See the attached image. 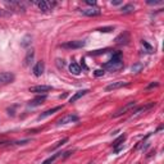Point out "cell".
Returning a JSON list of instances; mask_svg holds the SVG:
<instances>
[{
  "mask_svg": "<svg viewBox=\"0 0 164 164\" xmlns=\"http://www.w3.org/2000/svg\"><path fill=\"white\" fill-rule=\"evenodd\" d=\"M69 72L74 76H78L81 73V67L77 64V63H71L69 64Z\"/></svg>",
  "mask_w": 164,
  "mask_h": 164,
  "instance_id": "2e32d148",
  "label": "cell"
},
{
  "mask_svg": "<svg viewBox=\"0 0 164 164\" xmlns=\"http://www.w3.org/2000/svg\"><path fill=\"white\" fill-rule=\"evenodd\" d=\"M9 13L8 12H5V10H3V9H0V17H4V15H8Z\"/></svg>",
  "mask_w": 164,
  "mask_h": 164,
  "instance_id": "f546056e",
  "label": "cell"
},
{
  "mask_svg": "<svg viewBox=\"0 0 164 164\" xmlns=\"http://www.w3.org/2000/svg\"><path fill=\"white\" fill-rule=\"evenodd\" d=\"M114 30V27H103V28H99V30H97V31H99V32H105V34H107V32H112Z\"/></svg>",
  "mask_w": 164,
  "mask_h": 164,
  "instance_id": "484cf974",
  "label": "cell"
},
{
  "mask_svg": "<svg viewBox=\"0 0 164 164\" xmlns=\"http://www.w3.org/2000/svg\"><path fill=\"white\" fill-rule=\"evenodd\" d=\"M129 40H131L129 39V34L127 31H123L122 34H119L116 37V40H114V41H116V44H118V45H127L129 42Z\"/></svg>",
  "mask_w": 164,
  "mask_h": 164,
  "instance_id": "52a82bcc",
  "label": "cell"
},
{
  "mask_svg": "<svg viewBox=\"0 0 164 164\" xmlns=\"http://www.w3.org/2000/svg\"><path fill=\"white\" fill-rule=\"evenodd\" d=\"M36 5L39 7V9L44 13H47L53 10V8L57 5L55 3H52V2H45V0H41V2H36Z\"/></svg>",
  "mask_w": 164,
  "mask_h": 164,
  "instance_id": "277c9868",
  "label": "cell"
},
{
  "mask_svg": "<svg viewBox=\"0 0 164 164\" xmlns=\"http://www.w3.org/2000/svg\"><path fill=\"white\" fill-rule=\"evenodd\" d=\"M14 81V74L10 72H2L0 73V85H8Z\"/></svg>",
  "mask_w": 164,
  "mask_h": 164,
  "instance_id": "8992f818",
  "label": "cell"
},
{
  "mask_svg": "<svg viewBox=\"0 0 164 164\" xmlns=\"http://www.w3.org/2000/svg\"><path fill=\"white\" fill-rule=\"evenodd\" d=\"M123 2H122V0H112V4L113 5H121Z\"/></svg>",
  "mask_w": 164,
  "mask_h": 164,
  "instance_id": "83f0119b",
  "label": "cell"
},
{
  "mask_svg": "<svg viewBox=\"0 0 164 164\" xmlns=\"http://www.w3.org/2000/svg\"><path fill=\"white\" fill-rule=\"evenodd\" d=\"M127 85H128L127 82H123V81H117V82H113V84L108 85V86L105 87V90H107V91H113V90L121 89V87H123V86H127Z\"/></svg>",
  "mask_w": 164,
  "mask_h": 164,
  "instance_id": "8fae6325",
  "label": "cell"
},
{
  "mask_svg": "<svg viewBox=\"0 0 164 164\" xmlns=\"http://www.w3.org/2000/svg\"><path fill=\"white\" fill-rule=\"evenodd\" d=\"M121 53H116V54H113L112 59L109 62H107L104 64V69L109 71V72H118L121 71L123 67H124V64H123V60L121 59Z\"/></svg>",
  "mask_w": 164,
  "mask_h": 164,
  "instance_id": "6da1fadb",
  "label": "cell"
},
{
  "mask_svg": "<svg viewBox=\"0 0 164 164\" xmlns=\"http://www.w3.org/2000/svg\"><path fill=\"white\" fill-rule=\"evenodd\" d=\"M136 107V101H129V103H127L124 107H122L121 109H118L116 113L113 114V117L114 118H117V117H121V116H123V114H126V113H128L132 108H135Z\"/></svg>",
  "mask_w": 164,
  "mask_h": 164,
  "instance_id": "3957f363",
  "label": "cell"
},
{
  "mask_svg": "<svg viewBox=\"0 0 164 164\" xmlns=\"http://www.w3.org/2000/svg\"><path fill=\"white\" fill-rule=\"evenodd\" d=\"M105 53H108V49H103V50H95V52H92V53H90L89 55H101V54H105Z\"/></svg>",
  "mask_w": 164,
  "mask_h": 164,
  "instance_id": "cb8c5ba5",
  "label": "cell"
},
{
  "mask_svg": "<svg viewBox=\"0 0 164 164\" xmlns=\"http://www.w3.org/2000/svg\"><path fill=\"white\" fill-rule=\"evenodd\" d=\"M53 90L52 86H47V85H37V86H32L30 87V92H34V94H44Z\"/></svg>",
  "mask_w": 164,
  "mask_h": 164,
  "instance_id": "ba28073f",
  "label": "cell"
},
{
  "mask_svg": "<svg viewBox=\"0 0 164 164\" xmlns=\"http://www.w3.org/2000/svg\"><path fill=\"white\" fill-rule=\"evenodd\" d=\"M60 154H62V153H59V154H54L53 156H50V158H47L46 160H44V161H42V164H53V161H54V160H55V159H57Z\"/></svg>",
  "mask_w": 164,
  "mask_h": 164,
  "instance_id": "603a6c76",
  "label": "cell"
},
{
  "mask_svg": "<svg viewBox=\"0 0 164 164\" xmlns=\"http://www.w3.org/2000/svg\"><path fill=\"white\" fill-rule=\"evenodd\" d=\"M34 57H35V52L32 50H28L27 54H26V58H25V65H31V63L34 62Z\"/></svg>",
  "mask_w": 164,
  "mask_h": 164,
  "instance_id": "9a60e30c",
  "label": "cell"
},
{
  "mask_svg": "<svg viewBox=\"0 0 164 164\" xmlns=\"http://www.w3.org/2000/svg\"><path fill=\"white\" fill-rule=\"evenodd\" d=\"M77 121H78V116H76V114H67V116H64L60 119H58L57 124L58 126H63V124H68V123L77 122Z\"/></svg>",
  "mask_w": 164,
  "mask_h": 164,
  "instance_id": "5b68a950",
  "label": "cell"
},
{
  "mask_svg": "<svg viewBox=\"0 0 164 164\" xmlns=\"http://www.w3.org/2000/svg\"><path fill=\"white\" fill-rule=\"evenodd\" d=\"M62 109V107H54V108H52V109H49V110H45L44 113H41L40 116L37 117V119L40 121V119H44V118H46V117H49V116H52V114H54L55 112H59Z\"/></svg>",
  "mask_w": 164,
  "mask_h": 164,
  "instance_id": "7c38bea8",
  "label": "cell"
},
{
  "mask_svg": "<svg viewBox=\"0 0 164 164\" xmlns=\"http://www.w3.org/2000/svg\"><path fill=\"white\" fill-rule=\"evenodd\" d=\"M104 73H105L104 69H96V71L94 72V74H95L96 77H101V76H104Z\"/></svg>",
  "mask_w": 164,
  "mask_h": 164,
  "instance_id": "4316f807",
  "label": "cell"
},
{
  "mask_svg": "<svg viewBox=\"0 0 164 164\" xmlns=\"http://www.w3.org/2000/svg\"><path fill=\"white\" fill-rule=\"evenodd\" d=\"M45 100H46V95L37 96V97H35L34 100H31V101L28 103V107H39V105H41Z\"/></svg>",
  "mask_w": 164,
  "mask_h": 164,
  "instance_id": "4fadbf2b",
  "label": "cell"
},
{
  "mask_svg": "<svg viewBox=\"0 0 164 164\" xmlns=\"http://www.w3.org/2000/svg\"><path fill=\"white\" fill-rule=\"evenodd\" d=\"M86 45V41L84 40H74V41H68V42H64L62 44V47L63 49H81Z\"/></svg>",
  "mask_w": 164,
  "mask_h": 164,
  "instance_id": "7a4b0ae2",
  "label": "cell"
},
{
  "mask_svg": "<svg viewBox=\"0 0 164 164\" xmlns=\"http://www.w3.org/2000/svg\"><path fill=\"white\" fill-rule=\"evenodd\" d=\"M89 164H94V161H90V163H89Z\"/></svg>",
  "mask_w": 164,
  "mask_h": 164,
  "instance_id": "d6a6232c",
  "label": "cell"
},
{
  "mask_svg": "<svg viewBox=\"0 0 164 164\" xmlns=\"http://www.w3.org/2000/svg\"><path fill=\"white\" fill-rule=\"evenodd\" d=\"M144 69V64L142 63H135L132 67H131V71H132V73H139Z\"/></svg>",
  "mask_w": 164,
  "mask_h": 164,
  "instance_id": "ac0fdd59",
  "label": "cell"
},
{
  "mask_svg": "<svg viewBox=\"0 0 164 164\" xmlns=\"http://www.w3.org/2000/svg\"><path fill=\"white\" fill-rule=\"evenodd\" d=\"M141 44H142V46L146 49V53H149V54H151L153 52H154V49H153V46L149 44V42H147V41H141Z\"/></svg>",
  "mask_w": 164,
  "mask_h": 164,
  "instance_id": "7402d4cb",
  "label": "cell"
},
{
  "mask_svg": "<svg viewBox=\"0 0 164 164\" xmlns=\"http://www.w3.org/2000/svg\"><path fill=\"white\" fill-rule=\"evenodd\" d=\"M44 71H45V64H44V62H42V60L37 62V63L35 64V67H34V74H35L36 77H40V76L44 73Z\"/></svg>",
  "mask_w": 164,
  "mask_h": 164,
  "instance_id": "30bf717a",
  "label": "cell"
},
{
  "mask_svg": "<svg viewBox=\"0 0 164 164\" xmlns=\"http://www.w3.org/2000/svg\"><path fill=\"white\" fill-rule=\"evenodd\" d=\"M55 63H57V67H58L59 69H63V68L65 67V62H64L63 59H57Z\"/></svg>",
  "mask_w": 164,
  "mask_h": 164,
  "instance_id": "d4e9b609",
  "label": "cell"
},
{
  "mask_svg": "<svg viewBox=\"0 0 164 164\" xmlns=\"http://www.w3.org/2000/svg\"><path fill=\"white\" fill-rule=\"evenodd\" d=\"M121 12H122L123 14H129V13H134V12H135V5H132V4H127V5H123Z\"/></svg>",
  "mask_w": 164,
  "mask_h": 164,
  "instance_id": "e0dca14e",
  "label": "cell"
},
{
  "mask_svg": "<svg viewBox=\"0 0 164 164\" xmlns=\"http://www.w3.org/2000/svg\"><path fill=\"white\" fill-rule=\"evenodd\" d=\"M156 86H159V84L158 82H154V84H150L149 86H147V89H153V87H156Z\"/></svg>",
  "mask_w": 164,
  "mask_h": 164,
  "instance_id": "4dcf8cb0",
  "label": "cell"
},
{
  "mask_svg": "<svg viewBox=\"0 0 164 164\" xmlns=\"http://www.w3.org/2000/svg\"><path fill=\"white\" fill-rule=\"evenodd\" d=\"M147 4H150V5H158V4H161V0H158V2H147Z\"/></svg>",
  "mask_w": 164,
  "mask_h": 164,
  "instance_id": "f1b7e54d",
  "label": "cell"
},
{
  "mask_svg": "<svg viewBox=\"0 0 164 164\" xmlns=\"http://www.w3.org/2000/svg\"><path fill=\"white\" fill-rule=\"evenodd\" d=\"M87 92H89V90H79V91H77V92H76V94L71 97V99H69V103H71V104H73L74 101H77L78 99H81L82 96H85Z\"/></svg>",
  "mask_w": 164,
  "mask_h": 164,
  "instance_id": "5bb4252c",
  "label": "cell"
},
{
  "mask_svg": "<svg viewBox=\"0 0 164 164\" xmlns=\"http://www.w3.org/2000/svg\"><path fill=\"white\" fill-rule=\"evenodd\" d=\"M87 5H91V7H95L96 5V2H86Z\"/></svg>",
  "mask_w": 164,
  "mask_h": 164,
  "instance_id": "1f68e13d",
  "label": "cell"
},
{
  "mask_svg": "<svg viewBox=\"0 0 164 164\" xmlns=\"http://www.w3.org/2000/svg\"><path fill=\"white\" fill-rule=\"evenodd\" d=\"M68 140H69L68 137H65V139H63V140H60V141H58V142H57V144H55L54 146H52V147H50V149H49V150H50V151H52V150H55V149H58V147H60V146H63L64 144H67V142H68Z\"/></svg>",
  "mask_w": 164,
  "mask_h": 164,
  "instance_id": "ffe728a7",
  "label": "cell"
},
{
  "mask_svg": "<svg viewBox=\"0 0 164 164\" xmlns=\"http://www.w3.org/2000/svg\"><path fill=\"white\" fill-rule=\"evenodd\" d=\"M31 44H32V37H31L30 35L25 36V37L22 39V41H21V45H22L23 47H28Z\"/></svg>",
  "mask_w": 164,
  "mask_h": 164,
  "instance_id": "d6986e66",
  "label": "cell"
},
{
  "mask_svg": "<svg viewBox=\"0 0 164 164\" xmlns=\"http://www.w3.org/2000/svg\"><path fill=\"white\" fill-rule=\"evenodd\" d=\"M126 140V135H121L116 141L113 142V147L116 149V147H118V146H121V145H123V141Z\"/></svg>",
  "mask_w": 164,
  "mask_h": 164,
  "instance_id": "44dd1931",
  "label": "cell"
},
{
  "mask_svg": "<svg viewBox=\"0 0 164 164\" xmlns=\"http://www.w3.org/2000/svg\"><path fill=\"white\" fill-rule=\"evenodd\" d=\"M81 13L84 15H87V17H97V15H100L101 12L97 9V8H89V9H82Z\"/></svg>",
  "mask_w": 164,
  "mask_h": 164,
  "instance_id": "9c48e42d",
  "label": "cell"
}]
</instances>
